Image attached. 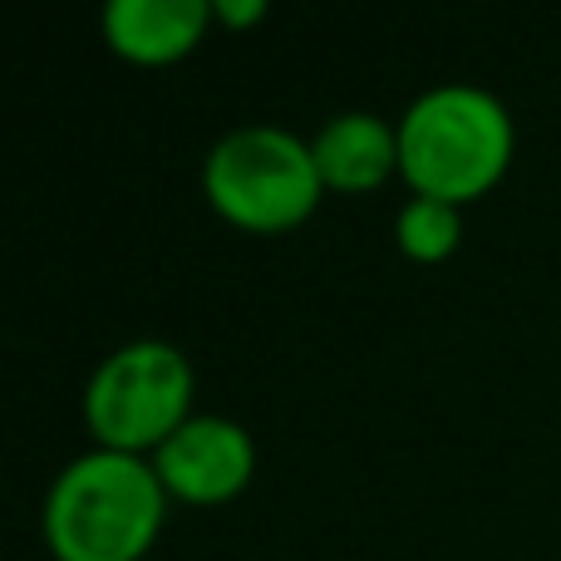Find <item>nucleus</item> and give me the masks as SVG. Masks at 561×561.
Returning a JSON list of instances; mask_svg holds the SVG:
<instances>
[{"label": "nucleus", "instance_id": "nucleus-1", "mask_svg": "<svg viewBox=\"0 0 561 561\" xmlns=\"http://www.w3.org/2000/svg\"><path fill=\"white\" fill-rule=\"evenodd\" d=\"M399 178L414 197L468 207L507 178L517 128L507 104L483 84L448 79L399 114Z\"/></svg>", "mask_w": 561, "mask_h": 561}, {"label": "nucleus", "instance_id": "nucleus-2", "mask_svg": "<svg viewBox=\"0 0 561 561\" xmlns=\"http://www.w3.org/2000/svg\"><path fill=\"white\" fill-rule=\"evenodd\" d=\"M168 503L148 458L89 448L49 483L45 547L55 561H144L163 537Z\"/></svg>", "mask_w": 561, "mask_h": 561}, {"label": "nucleus", "instance_id": "nucleus-3", "mask_svg": "<svg viewBox=\"0 0 561 561\" xmlns=\"http://www.w3.org/2000/svg\"><path fill=\"white\" fill-rule=\"evenodd\" d=\"M203 193L222 222L256 237H280L310 222L325 197L310 144L280 124H247L213 144Z\"/></svg>", "mask_w": 561, "mask_h": 561}, {"label": "nucleus", "instance_id": "nucleus-4", "mask_svg": "<svg viewBox=\"0 0 561 561\" xmlns=\"http://www.w3.org/2000/svg\"><path fill=\"white\" fill-rule=\"evenodd\" d=\"M197 375L173 340H128L84 385V424L94 448L153 458L193 419Z\"/></svg>", "mask_w": 561, "mask_h": 561}, {"label": "nucleus", "instance_id": "nucleus-5", "mask_svg": "<svg viewBox=\"0 0 561 561\" xmlns=\"http://www.w3.org/2000/svg\"><path fill=\"white\" fill-rule=\"evenodd\" d=\"M148 463H153L158 483L173 503L217 507L247 493V483L256 473V444L237 419L193 414Z\"/></svg>", "mask_w": 561, "mask_h": 561}, {"label": "nucleus", "instance_id": "nucleus-6", "mask_svg": "<svg viewBox=\"0 0 561 561\" xmlns=\"http://www.w3.org/2000/svg\"><path fill=\"white\" fill-rule=\"evenodd\" d=\"M213 25V0H108L99 15L104 45L144 69L187 59Z\"/></svg>", "mask_w": 561, "mask_h": 561}, {"label": "nucleus", "instance_id": "nucleus-7", "mask_svg": "<svg viewBox=\"0 0 561 561\" xmlns=\"http://www.w3.org/2000/svg\"><path fill=\"white\" fill-rule=\"evenodd\" d=\"M310 158L325 193L340 197H365L379 193L389 178L399 173V134L369 108H345L330 114L310 138Z\"/></svg>", "mask_w": 561, "mask_h": 561}, {"label": "nucleus", "instance_id": "nucleus-8", "mask_svg": "<svg viewBox=\"0 0 561 561\" xmlns=\"http://www.w3.org/2000/svg\"><path fill=\"white\" fill-rule=\"evenodd\" d=\"M394 242L419 266L448 262L458 252V242H463V207L434 203V197H409L394 217Z\"/></svg>", "mask_w": 561, "mask_h": 561}, {"label": "nucleus", "instance_id": "nucleus-9", "mask_svg": "<svg viewBox=\"0 0 561 561\" xmlns=\"http://www.w3.org/2000/svg\"><path fill=\"white\" fill-rule=\"evenodd\" d=\"M213 20L227 30H247L266 20V0H213Z\"/></svg>", "mask_w": 561, "mask_h": 561}]
</instances>
